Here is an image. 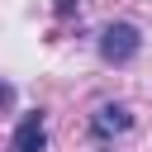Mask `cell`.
Returning <instances> with one entry per match:
<instances>
[{"label":"cell","instance_id":"277c9868","mask_svg":"<svg viewBox=\"0 0 152 152\" xmlns=\"http://www.w3.org/2000/svg\"><path fill=\"white\" fill-rule=\"evenodd\" d=\"M10 100H14V86H10V81H0V109H5Z\"/></svg>","mask_w":152,"mask_h":152},{"label":"cell","instance_id":"6da1fadb","mask_svg":"<svg viewBox=\"0 0 152 152\" xmlns=\"http://www.w3.org/2000/svg\"><path fill=\"white\" fill-rule=\"evenodd\" d=\"M138 52H142V28H138V24H128V19L104 24V33H100V57H104L109 66H128Z\"/></svg>","mask_w":152,"mask_h":152},{"label":"cell","instance_id":"3957f363","mask_svg":"<svg viewBox=\"0 0 152 152\" xmlns=\"http://www.w3.org/2000/svg\"><path fill=\"white\" fill-rule=\"evenodd\" d=\"M48 142V128H43V114H28L19 128H14V152H43Z\"/></svg>","mask_w":152,"mask_h":152},{"label":"cell","instance_id":"7a4b0ae2","mask_svg":"<svg viewBox=\"0 0 152 152\" xmlns=\"http://www.w3.org/2000/svg\"><path fill=\"white\" fill-rule=\"evenodd\" d=\"M128 128H133L128 104H119V100L95 104V119H90V133H95V138H119V133H128Z\"/></svg>","mask_w":152,"mask_h":152}]
</instances>
